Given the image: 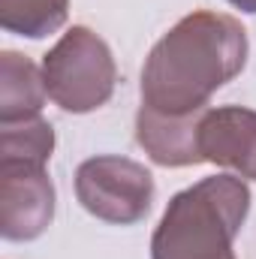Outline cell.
Returning <instances> with one entry per match:
<instances>
[{
    "label": "cell",
    "instance_id": "cell-1",
    "mask_svg": "<svg viewBox=\"0 0 256 259\" xmlns=\"http://www.w3.org/2000/svg\"><path fill=\"white\" fill-rule=\"evenodd\" d=\"M247 30L226 12L184 15L151 49L142 69V106L163 115H196L247 64Z\"/></svg>",
    "mask_w": 256,
    "mask_h": 259
},
{
    "label": "cell",
    "instance_id": "cell-2",
    "mask_svg": "<svg viewBox=\"0 0 256 259\" xmlns=\"http://www.w3.org/2000/svg\"><path fill=\"white\" fill-rule=\"evenodd\" d=\"M250 211V190L238 175H211L172 196L151 259H235V238Z\"/></svg>",
    "mask_w": 256,
    "mask_h": 259
},
{
    "label": "cell",
    "instance_id": "cell-3",
    "mask_svg": "<svg viewBox=\"0 0 256 259\" xmlns=\"http://www.w3.org/2000/svg\"><path fill=\"white\" fill-rule=\"evenodd\" d=\"M42 81L55 106L72 115H88L112 100L118 66L103 36L75 24L42 58Z\"/></svg>",
    "mask_w": 256,
    "mask_h": 259
},
{
    "label": "cell",
    "instance_id": "cell-4",
    "mask_svg": "<svg viewBox=\"0 0 256 259\" xmlns=\"http://www.w3.org/2000/svg\"><path fill=\"white\" fill-rule=\"evenodd\" d=\"M154 190V175L127 157L103 154L84 160L75 169V196L81 208L103 223H139L151 211Z\"/></svg>",
    "mask_w": 256,
    "mask_h": 259
},
{
    "label": "cell",
    "instance_id": "cell-5",
    "mask_svg": "<svg viewBox=\"0 0 256 259\" xmlns=\"http://www.w3.org/2000/svg\"><path fill=\"white\" fill-rule=\"evenodd\" d=\"M55 217V184L46 166L0 160V232L6 241L39 238Z\"/></svg>",
    "mask_w": 256,
    "mask_h": 259
},
{
    "label": "cell",
    "instance_id": "cell-6",
    "mask_svg": "<svg viewBox=\"0 0 256 259\" xmlns=\"http://www.w3.org/2000/svg\"><path fill=\"white\" fill-rule=\"evenodd\" d=\"M202 160L256 181V112L244 106L208 109L199 130Z\"/></svg>",
    "mask_w": 256,
    "mask_h": 259
},
{
    "label": "cell",
    "instance_id": "cell-7",
    "mask_svg": "<svg viewBox=\"0 0 256 259\" xmlns=\"http://www.w3.org/2000/svg\"><path fill=\"white\" fill-rule=\"evenodd\" d=\"M205 112H196V115H163V112H154L148 106H139L136 142L142 145V151L157 166L181 169V166L205 163L202 160V148H199V130H202Z\"/></svg>",
    "mask_w": 256,
    "mask_h": 259
},
{
    "label": "cell",
    "instance_id": "cell-8",
    "mask_svg": "<svg viewBox=\"0 0 256 259\" xmlns=\"http://www.w3.org/2000/svg\"><path fill=\"white\" fill-rule=\"evenodd\" d=\"M46 97L49 91L42 81V66L18 52L0 55V124L36 118Z\"/></svg>",
    "mask_w": 256,
    "mask_h": 259
},
{
    "label": "cell",
    "instance_id": "cell-9",
    "mask_svg": "<svg viewBox=\"0 0 256 259\" xmlns=\"http://www.w3.org/2000/svg\"><path fill=\"white\" fill-rule=\"evenodd\" d=\"M69 0H0V24L9 33L42 39L66 24Z\"/></svg>",
    "mask_w": 256,
    "mask_h": 259
},
{
    "label": "cell",
    "instance_id": "cell-10",
    "mask_svg": "<svg viewBox=\"0 0 256 259\" xmlns=\"http://www.w3.org/2000/svg\"><path fill=\"white\" fill-rule=\"evenodd\" d=\"M55 151V130L46 118H24L12 124H0V160H24L36 166H49Z\"/></svg>",
    "mask_w": 256,
    "mask_h": 259
},
{
    "label": "cell",
    "instance_id": "cell-11",
    "mask_svg": "<svg viewBox=\"0 0 256 259\" xmlns=\"http://www.w3.org/2000/svg\"><path fill=\"white\" fill-rule=\"evenodd\" d=\"M226 3H232V6H235V9H241V12L256 15V0H226Z\"/></svg>",
    "mask_w": 256,
    "mask_h": 259
}]
</instances>
